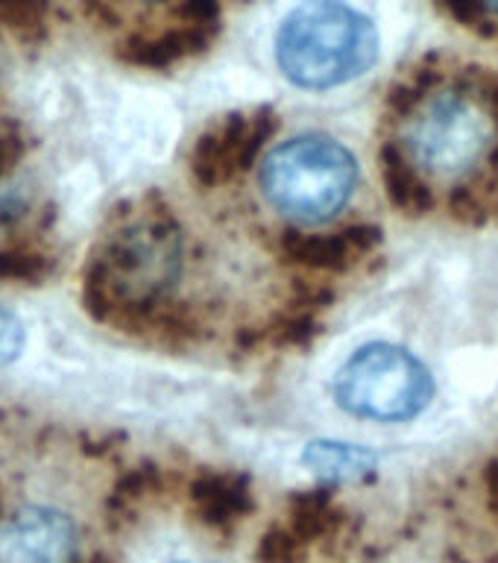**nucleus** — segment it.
I'll return each instance as SVG.
<instances>
[{
	"instance_id": "nucleus-15",
	"label": "nucleus",
	"mask_w": 498,
	"mask_h": 563,
	"mask_svg": "<svg viewBox=\"0 0 498 563\" xmlns=\"http://www.w3.org/2000/svg\"><path fill=\"white\" fill-rule=\"evenodd\" d=\"M438 3L461 24L498 33V0H438Z\"/></svg>"
},
{
	"instance_id": "nucleus-13",
	"label": "nucleus",
	"mask_w": 498,
	"mask_h": 563,
	"mask_svg": "<svg viewBox=\"0 0 498 563\" xmlns=\"http://www.w3.org/2000/svg\"><path fill=\"white\" fill-rule=\"evenodd\" d=\"M0 24L24 44H38L47 38L51 7L47 0H0Z\"/></svg>"
},
{
	"instance_id": "nucleus-20",
	"label": "nucleus",
	"mask_w": 498,
	"mask_h": 563,
	"mask_svg": "<svg viewBox=\"0 0 498 563\" xmlns=\"http://www.w3.org/2000/svg\"><path fill=\"white\" fill-rule=\"evenodd\" d=\"M91 563H112V561H106V558H95V561Z\"/></svg>"
},
{
	"instance_id": "nucleus-10",
	"label": "nucleus",
	"mask_w": 498,
	"mask_h": 563,
	"mask_svg": "<svg viewBox=\"0 0 498 563\" xmlns=\"http://www.w3.org/2000/svg\"><path fill=\"white\" fill-rule=\"evenodd\" d=\"M302 464L317 473L320 478L332 482H350L376 470L378 455L358 443H343V440H311L302 449Z\"/></svg>"
},
{
	"instance_id": "nucleus-21",
	"label": "nucleus",
	"mask_w": 498,
	"mask_h": 563,
	"mask_svg": "<svg viewBox=\"0 0 498 563\" xmlns=\"http://www.w3.org/2000/svg\"><path fill=\"white\" fill-rule=\"evenodd\" d=\"M174 563H188V561H174Z\"/></svg>"
},
{
	"instance_id": "nucleus-7",
	"label": "nucleus",
	"mask_w": 498,
	"mask_h": 563,
	"mask_svg": "<svg viewBox=\"0 0 498 563\" xmlns=\"http://www.w3.org/2000/svg\"><path fill=\"white\" fill-rule=\"evenodd\" d=\"M77 526L65 510L30 505L0 522V563H74Z\"/></svg>"
},
{
	"instance_id": "nucleus-1",
	"label": "nucleus",
	"mask_w": 498,
	"mask_h": 563,
	"mask_svg": "<svg viewBox=\"0 0 498 563\" xmlns=\"http://www.w3.org/2000/svg\"><path fill=\"white\" fill-rule=\"evenodd\" d=\"M378 47L373 18L343 0H306L290 9L276 33L279 70L308 91H329L364 77L376 65Z\"/></svg>"
},
{
	"instance_id": "nucleus-16",
	"label": "nucleus",
	"mask_w": 498,
	"mask_h": 563,
	"mask_svg": "<svg viewBox=\"0 0 498 563\" xmlns=\"http://www.w3.org/2000/svg\"><path fill=\"white\" fill-rule=\"evenodd\" d=\"M302 540H299L290 528L279 526V528H270L264 540L258 543V561L264 563H294L302 552Z\"/></svg>"
},
{
	"instance_id": "nucleus-8",
	"label": "nucleus",
	"mask_w": 498,
	"mask_h": 563,
	"mask_svg": "<svg viewBox=\"0 0 498 563\" xmlns=\"http://www.w3.org/2000/svg\"><path fill=\"white\" fill-rule=\"evenodd\" d=\"M197 517L211 528H229L253 510V496L237 475H200L191 487Z\"/></svg>"
},
{
	"instance_id": "nucleus-19",
	"label": "nucleus",
	"mask_w": 498,
	"mask_h": 563,
	"mask_svg": "<svg viewBox=\"0 0 498 563\" xmlns=\"http://www.w3.org/2000/svg\"><path fill=\"white\" fill-rule=\"evenodd\" d=\"M487 490H490V508L496 510L498 517V464H493L487 470Z\"/></svg>"
},
{
	"instance_id": "nucleus-22",
	"label": "nucleus",
	"mask_w": 498,
	"mask_h": 563,
	"mask_svg": "<svg viewBox=\"0 0 498 563\" xmlns=\"http://www.w3.org/2000/svg\"><path fill=\"white\" fill-rule=\"evenodd\" d=\"M0 505H3V499H0Z\"/></svg>"
},
{
	"instance_id": "nucleus-14",
	"label": "nucleus",
	"mask_w": 498,
	"mask_h": 563,
	"mask_svg": "<svg viewBox=\"0 0 498 563\" xmlns=\"http://www.w3.org/2000/svg\"><path fill=\"white\" fill-rule=\"evenodd\" d=\"M51 271V255L38 253V250H26V246L0 250V285H9V282L35 285V282L47 279Z\"/></svg>"
},
{
	"instance_id": "nucleus-6",
	"label": "nucleus",
	"mask_w": 498,
	"mask_h": 563,
	"mask_svg": "<svg viewBox=\"0 0 498 563\" xmlns=\"http://www.w3.org/2000/svg\"><path fill=\"white\" fill-rule=\"evenodd\" d=\"M276 130V114L270 109L229 114L226 121L211 126L193 147L191 167L202 185L226 183L229 176L244 170Z\"/></svg>"
},
{
	"instance_id": "nucleus-9",
	"label": "nucleus",
	"mask_w": 498,
	"mask_h": 563,
	"mask_svg": "<svg viewBox=\"0 0 498 563\" xmlns=\"http://www.w3.org/2000/svg\"><path fill=\"white\" fill-rule=\"evenodd\" d=\"M378 229L369 227H352L343 229V232H334V235H299L290 250L297 255L299 262L308 264V267H320V271H341V267H350L367 255L378 241Z\"/></svg>"
},
{
	"instance_id": "nucleus-3",
	"label": "nucleus",
	"mask_w": 498,
	"mask_h": 563,
	"mask_svg": "<svg viewBox=\"0 0 498 563\" xmlns=\"http://www.w3.org/2000/svg\"><path fill=\"white\" fill-rule=\"evenodd\" d=\"M258 183L273 209L285 218L323 223L352 200L358 185V158L332 135L308 132L264 156Z\"/></svg>"
},
{
	"instance_id": "nucleus-17",
	"label": "nucleus",
	"mask_w": 498,
	"mask_h": 563,
	"mask_svg": "<svg viewBox=\"0 0 498 563\" xmlns=\"http://www.w3.org/2000/svg\"><path fill=\"white\" fill-rule=\"evenodd\" d=\"M24 341L26 334L21 317L7 311V308H0V367H7V364H12L21 355Z\"/></svg>"
},
{
	"instance_id": "nucleus-2",
	"label": "nucleus",
	"mask_w": 498,
	"mask_h": 563,
	"mask_svg": "<svg viewBox=\"0 0 498 563\" xmlns=\"http://www.w3.org/2000/svg\"><path fill=\"white\" fill-rule=\"evenodd\" d=\"M179 276V235L167 218L126 220L106 235L86 273V302L114 317L153 306Z\"/></svg>"
},
{
	"instance_id": "nucleus-12",
	"label": "nucleus",
	"mask_w": 498,
	"mask_h": 563,
	"mask_svg": "<svg viewBox=\"0 0 498 563\" xmlns=\"http://www.w3.org/2000/svg\"><path fill=\"white\" fill-rule=\"evenodd\" d=\"M381 174H385L387 194L399 209H408L411 214L429 209L431 197L425 191V183L413 170V162H408L396 147L381 150Z\"/></svg>"
},
{
	"instance_id": "nucleus-18",
	"label": "nucleus",
	"mask_w": 498,
	"mask_h": 563,
	"mask_svg": "<svg viewBox=\"0 0 498 563\" xmlns=\"http://www.w3.org/2000/svg\"><path fill=\"white\" fill-rule=\"evenodd\" d=\"M21 158H24V139H21L18 126L3 123L0 126V176L9 174Z\"/></svg>"
},
{
	"instance_id": "nucleus-11",
	"label": "nucleus",
	"mask_w": 498,
	"mask_h": 563,
	"mask_svg": "<svg viewBox=\"0 0 498 563\" xmlns=\"http://www.w3.org/2000/svg\"><path fill=\"white\" fill-rule=\"evenodd\" d=\"M341 522V510L334 508L332 496L325 490L302 493L290 501V522L288 528L302 540V543H314L323 540L334 531V526Z\"/></svg>"
},
{
	"instance_id": "nucleus-4",
	"label": "nucleus",
	"mask_w": 498,
	"mask_h": 563,
	"mask_svg": "<svg viewBox=\"0 0 498 563\" xmlns=\"http://www.w3.org/2000/svg\"><path fill=\"white\" fill-rule=\"evenodd\" d=\"M434 396V378L411 350L396 343H367L352 352L334 376V399L343 411L373 422L420 417Z\"/></svg>"
},
{
	"instance_id": "nucleus-5",
	"label": "nucleus",
	"mask_w": 498,
	"mask_h": 563,
	"mask_svg": "<svg viewBox=\"0 0 498 563\" xmlns=\"http://www.w3.org/2000/svg\"><path fill=\"white\" fill-rule=\"evenodd\" d=\"M490 141L493 126L487 114L457 88L417 97L411 123L405 130V147L413 165L438 176L469 170L487 153Z\"/></svg>"
}]
</instances>
